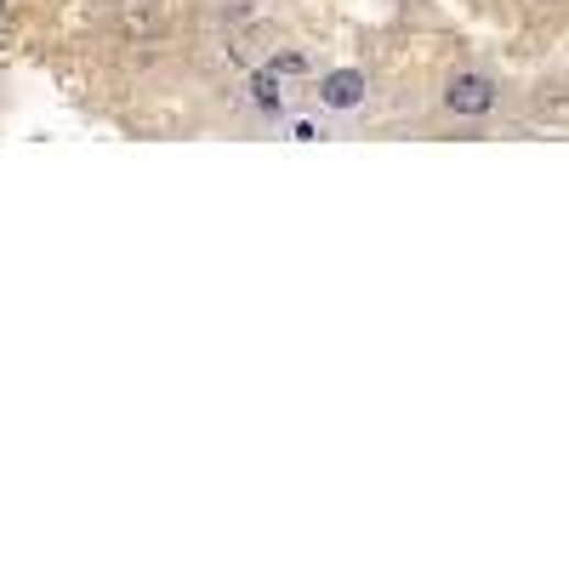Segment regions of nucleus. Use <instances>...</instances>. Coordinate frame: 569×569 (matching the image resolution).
Returning a JSON list of instances; mask_svg holds the SVG:
<instances>
[{
  "instance_id": "nucleus-1",
  "label": "nucleus",
  "mask_w": 569,
  "mask_h": 569,
  "mask_svg": "<svg viewBox=\"0 0 569 569\" xmlns=\"http://www.w3.org/2000/svg\"><path fill=\"white\" fill-rule=\"evenodd\" d=\"M445 103H450V114L479 120V114L495 109V80H490V75H456V80L445 86Z\"/></svg>"
},
{
  "instance_id": "nucleus-2",
  "label": "nucleus",
  "mask_w": 569,
  "mask_h": 569,
  "mask_svg": "<svg viewBox=\"0 0 569 569\" xmlns=\"http://www.w3.org/2000/svg\"><path fill=\"white\" fill-rule=\"evenodd\" d=\"M319 97H325L330 109H353L359 97H364V75H353V69H337V75H325Z\"/></svg>"
},
{
  "instance_id": "nucleus-3",
  "label": "nucleus",
  "mask_w": 569,
  "mask_h": 569,
  "mask_svg": "<svg viewBox=\"0 0 569 569\" xmlns=\"http://www.w3.org/2000/svg\"><path fill=\"white\" fill-rule=\"evenodd\" d=\"M285 69H280V63H274V69H256L251 75V103L256 109H285Z\"/></svg>"
},
{
  "instance_id": "nucleus-4",
  "label": "nucleus",
  "mask_w": 569,
  "mask_h": 569,
  "mask_svg": "<svg viewBox=\"0 0 569 569\" xmlns=\"http://www.w3.org/2000/svg\"><path fill=\"white\" fill-rule=\"evenodd\" d=\"M541 114H552V120H569V97H541Z\"/></svg>"
}]
</instances>
